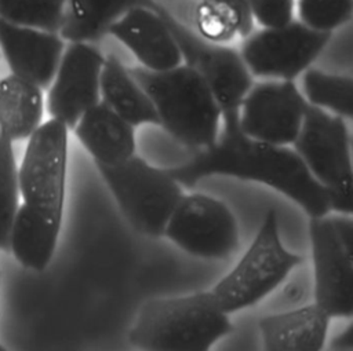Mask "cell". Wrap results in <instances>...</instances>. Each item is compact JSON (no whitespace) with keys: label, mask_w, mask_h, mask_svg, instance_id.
<instances>
[{"label":"cell","mask_w":353,"mask_h":351,"mask_svg":"<svg viewBox=\"0 0 353 351\" xmlns=\"http://www.w3.org/2000/svg\"><path fill=\"white\" fill-rule=\"evenodd\" d=\"M167 172L186 187L211 175L256 180L290 197L310 217L331 211L325 189L312 176L294 149L252 139L240 128L223 131L212 146L199 149L190 160Z\"/></svg>","instance_id":"cell-1"},{"label":"cell","mask_w":353,"mask_h":351,"mask_svg":"<svg viewBox=\"0 0 353 351\" xmlns=\"http://www.w3.org/2000/svg\"><path fill=\"white\" fill-rule=\"evenodd\" d=\"M150 98L159 124L178 142L204 149L218 138L221 109L205 81L183 62L167 70L128 67Z\"/></svg>","instance_id":"cell-2"},{"label":"cell","mask_w":353,"mask_h":351,"mask_svg":"<svg viewBox=\"0 0 353 351\" xmlns=\"http://www.w3.org/2000/svg\"><path fill=\"white\" fill-rule=\"evenodd\" d=\"M211 292L150 299L138 312L130 343L150 351H205L233 325Z\"/></svg>","instance_id":"cell-3"},{"label":"cell","mask_w":353,"mask_h":351,"mask_svg":"<svg viewBox=\"0 0 353 351\" xmlns=\"http://www.w3.org/2000/svg\"><path fill=\"white\" fill-rule=\"evenodd\" d=\"M292 145L312 176L325 189L330 209L350 215L353 171L350 136L343 117L307 103Z\"/></svg>","instance_id":"cell-4"},{"label":"cell","mask_w":353,"mask_h":351,"mask_svg":"<svg viewBox=\"0 0 353 351\" xmlns=\"http://www.w3.org/2000/svg\"><path fill=\"white\" fill-rule=\"evenodd\" d=\"M128 223L141 234L159 237L182 198L181 184L167 172L131 156L114 165L97 164Z\"/></svg>","instance_id":"cell-5"},{"label":"cell","mask_w":353,"mask_h":351,"mask_svg":"<svg viewBox=\"0 0 353 351\" xmlns=\"http://www.w3.org/2000/svg\"><path fill=\"white\" fill-rule=\"evenodd\" d=\"M301 263L299 255L283 246L277 213L270 209L244 256L211 293L226 314L236 312L269 295Z\"/></svg>","instance_id":"cell-6"},{"label":"cell","mask_w":353,"mask_h":351,"mask_svg":"<svg viewBox=\"0 0 353 351\" xmlns=\"http://www.w3.org/2000/svg\"><path fill=\"white\" fill-rule=\"evenodd\" d=\"M154 7L171 30L179 47L182 62L192 67L214 94L221 109L223 131L239 129L241 100L255 81L240 55L239 47L207 40L164 10Z\"/></svg>","instance_id":"cell-7"},{"label":"cell","mask_w":353,"mask_h":351,"mask_svg":"<svg viewBox=\"0 0 353 351\" xmlns=\"http://www.w3.org/2000/svg\"><path fill=\"white\" fill-rule=\"evenodd\" d=\"M314 268V303L330 318L353 314V220L350 215H323L309 224Z\"/></svg>","instance_id":"cell-8"},{"label":"cell","mask_w":353,"mask_h":351,"mask_svg":"<svg viewBox=\"0 0 353 351\" xmlns=\"http://www.w3.org/2000/svg\"><path fill=\"white\" fill-rule=\"evenodd\" d=\"M330 34L296 19L281 26H255L239 40V51L254 78L295 81L317 61Z\"/></svg>","instance_id":"cell-9"},{"label":"cell","mask_w":353,"mask_h":351,"mask_svg":"<svg viewBox=\"0 0 353 351\" xmlns=\"http://www.w3.org/2000/svg\"><path fill=\"white\" fill-rule=\"evenodd\" d=\"M68 157V127L51 118L29 136L18 171L25 204L62 219Z\"/></svg>","instance_id":"cell-10"},{"label":"cell","mask_w":353,"mask_h":351,"mask_svg":"<svg viewBox=\"0 0 353 351\" xmlns=\"http://www.w3.org/2000/svg\"><path fill=\"white\" fill-rule=\"evenodd\" d=\"M163 235L188 253L207 259L226 257L239 244L232 211L222 201L201 193L182 195Z\"/></svg>","instance_id":"cell-11"},{"label":"cell","mask_w":353,"mask_h":351,"mask_svg":"<svg viewBox=\"0 0 353 351\" xmlns=\"http://www.w3.org/2000/svg\"><path fill=\"white\" fill-rule=\"evenodd\" d=\"M306 106L295 81L258 80L241 100L239 128L252 139L287 146L301 129Z\"/></svg>","instance_id":"cell-12"},{"label":"cell","mask_w":353,"mask_h":351,"mask_svg":"<svg viewBox=\"0 0 353 351\" xmlns=\"http://www.w3.org/2000/svg\"><path fill=\"white\" fill-rule=\"evenodd\" d=\"M105 61L98 43L69 41L65 45L47 94L52 118L74 128L79 118L101 100L99 80Z\"/></svg>","instance_id":"cell-13"},{"label":"cell","mask_w":353,"mask_h":351,"mask_svg":"<svg viewBox=\"0 0 353 351\" xmlns=\"http://www.w3.org/2000/svg\"><path fill=\"white\" fill-rule=\"evenodd\" d=\"M127 48L137 65L167 70L182 63L179 47L160 11L150 4L130 8L109 29L108 36Z\"/></svg>","instance_id":"cell-14"},{"label":"cell","mask_w":353,"mask_h":351,"mask_svg":"<svg viewBox=\"0 0 353 351\" xmlns=\"http://www.w3.org/2000/svg\"><path fill=\"white\" fill-rule=\"evenodd\" d=\"M66 41L57 32L0 19V51L12 74L47 88L59 65Z\"/></svg>","instance_id":"cell-15"},{"label":"cell","mask_w":353,"mask_h":351,"mask_svg":"<svg viewBox=\"0 0 353 351\" xmlns=\"http://www.w3.org/2000/svg\"><path fill=\"white\" fill-rule=\"evenodd\" d=\"M152 3L199 36L215 43L233 44L255 28L245 0H152Z\"/></svg>","instance_id":"cell-16"},{"label":"cell","mask_w":353,"mask_h":351,"mask_svg":"<svg viewBox=\"0 0 353 351\" xmlns=\"http://www.w3.org/2000/svg\"><path fill=\"white\" fill-rule=\"evenodd\" d=\"M330 315L317 304L265 315L259 319L268 351H319L327 337Z\"/></svg>","instance_id":"cell-17"},{"label":"cell","mask_w":353,"mask_h":351,"mask_svg":"<svg viewBox=\"0 0 353 351\" xmlns=\"http://www.w3.org/2000/svg\"><path fill=\"white\" fill-rule=\"evenodd\" d=\"M73 129L95 164L114 165L134 156V125L102 100L84 111Z\"/></svg>","instance_id":"cell-18"},{"label":"cell","mask_w":353,"mask_h":351,"mask_svg":"<svg viewBox=\"0 0 353 351\" xmlns=\"http://www.w3.org/2000/svg\"><path fill=\"white\" fill-rule=\"evenodd\" d=\"M99 95L102 102L131 125L159 124L150 98L116 54H105Z\"/></svg>","instance_id":"cell-19"},{"label":"cell","mask_w":353,"mask_h":351,"mask_svg":"<svg viewBox=\"0 0 353 351\" xmlns=\"http://www.w3.org/2000/svg\"><path fill=\"white\" fill-rule=\"evenodd\" d=\"M61 220L25 202L17 209L10 248L23 267L37 271L47 267L55 251Z\"/></svg>","instance_id":"cell-20"},{"label":"cell","mask_w":353,"mask_h":351,"mask_svg":"<svg viewBox=\"0 0 353 351\" xmlns=\"http://www.w3.org/2000/svg\"><path fill=\"white\" fill-rule=\"evenodd\" d=\"M43 110V88L12 73L0 78V132L7 138H29L40 125Z\"/></svg>","instance_id":"cell-21"},{"label":"cell","mask_w":353,"mask_h":351,"mask_svg":"<svg viewBox=\"0 0 353 351\" xmlns=\"http://www.w3.org/2000/svg\"><path fill=\"white\" fill-rule=\"evenodd\" d=\"M150 3V0H65L59 34L66 43H99L108 36L110 26L130 8Z\"/></svg>","instance_id":"cell-22"},{"label":"cell","mask_w":353,"mask_h":351,"mask_svg":"<svg viewBox=\"0 0 353 351\" xmlns=\"http://www.w3.org/2000/svg\"><path fill=\"white\" fill-rule=\"evenodd\" d=\"M302 91L309 105L352 118L353 80L350 74L332 73L312 65L302 73Z\"/></svg>","instance_id":"cell-23"},{"label":"cell","mask_w":353,"mask_h":351,"mask_svg":"<svg viewBox=\"0 0 353 351\" xmlns=\"http://www.w3.org/2000/svg\"><path fill=\"white\" fill-rule=\"evenodd\" d=\"M63 15L65 0H0V19L21 26L59 33Z\"/></svg>","instance_id":"cell-24"},{"label":"cell","mask_w":353,"mask_h":351,"mask_svg":"<svg viewBox=\"0 0 353 351\" xmlns=\"http://www.w3.org/2000/svg\"><path fill=\"white\" fill-rule=\"evenodd\" d=\"M11 142L0 132V249L10 248V231L18 209V171Z\"/></svg>","instance_id":"cell-25"},{"label":"cell","mask_w":353,"mask_h":351,"mask_svg":"<svg viewBox=\"0 0 353 351\" xmlns=\"http://www.w3.org/2000/svg\"><path fill=\"white\" fill-rule=\"evenodd\" d=\"M353 0H295V19L321 33H332L349 23Z\"/></svg>","instance_id":"cell-26"},{"label":"cell","mask_w":353,"mask_h":351,"mask_svg":"<svg viewBox=\"0 0 353 351\" xmlns=\"http://www.w3.org/2000/svg\"><path fill=\"white\" fill-rule=\"evenodd\" d=\"M255 26H281L295 19V0H245Z\"/></svg>","instance_id":"cell-27"},{"label":"cell","mask_w":353,"mask_h":351,"mask_svg":"<svg viewBox=\"0 0 353 351\" xmlns=\"http://www.w3.org/2000/svg\"><path fill=\"white\" fill-rule=\"evenodd\" d=\"M306 295V284L302 279H292L290 281L281 292V296L284 299V301L296 304L301 300H303Z\"/></svg>","instance_id":"cell-28"},{"label":"cell","mask_w":353,"mask_h":351,"mask_svg":"<svg viewBox=\"0 0 353 351\" xmlns=\"http://www.w3.org/2000/svg\"><path fill=\"white\" fill-rule=\"evenodd\" d=\"M331 348L332 350H352L353 348V326H352V323L332 340Z\"/></svg>","instance_id":"cell-29"},{"label":"cell","mask_w":353,"mask_h":351,"mask_svg":"<svg viewBox=\"0 0 353 351\" xmlns=\"http://www.w3.org/2000/svg\"><path fill=\"white\" fill-rule=\"evenodd\" d=\"M0 350H3V347H1V345H0Z\"/></svg>","instance_id":"cell-30"}]
</instances>
